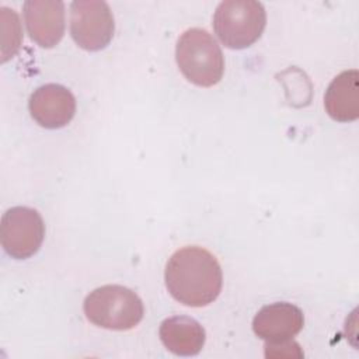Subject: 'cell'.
<instances>
[{
    "label": "cell",
    "instance_id": "cell-7",
    "mask_svg": "<svg viewBox=\"0 0 359 359\" xmlns=\"http://www.w3.org/2000/svg\"><path fill=\"white\" fill-rule=\"evenodd\" d=\"M28 109L39 126L59 129L73 119L76 114V98L65 86L48 83L31 94Z\"/></svg>",
    "mask_w": 359,
    "mask_h": 359
},
{
    "label": "cell",
    "instance_id": "cell-13",
    "mask_svg": "<svg viewBox=\"0 0 359 359\" xmlns=\"http://www.w3.org/2000/svg\"><path fill=\"white\" fill-rule=\"evenodd\" d=\"M265 356H292V358H302L303 352L300 351V345L294 342L293 339L283 341V342H276V344H268L265 342Z\"/></svg>",
    "mask_w": 359,
    "mask_h": 359
},
{
    "label": "cell",
    "instance_id": "cell-10",
    "mask_svg": "<svg viewBox=\"0 0 359 359\" xmlns=\"http://www.w3.org/2000/svg\"><path fill=\"white\" fill-rule=\"evenodd\" d=\"M160 339L163 345L178 356L198 355L206 341L205 328L192 317L174 316L160 324Z\"/></svg>",
    "mask_w": 359,
    "mask_h": 359
},
{
    "label": "cell",
    "instance_id": "cell-1",
    "mask_svg": "<svg viewBox=\"0 0 359 359\" xmlns=\"http://www.w3.org/2000/svg\"><path fill=\"white\" fill-rule=\"evenodd\" d=\"M164 280L168 293L178 303L205 307L220 294L223 273L212 252L199 245H187L168 258Z\"/></svg>",
    "mask_w": 359,
    "mask_h": 359
},
{
    "label": "cell",
    "instance_id": "cell-5",
    "mask_svg": "<svg viewBox=\"0 0 359 359\" xmlns=\"http://www.w3.org/2000/svg\"><path fill=\"white\" fill-rule=\"evenodd\" d=\"M115 22L108 3L76 0L70 4V35L84 50L104 49L112 39Z\"/></svg>",
    "mask_w": 359,
    "mask_h": 359
},
{
    "label": "cell",
    "instance_id": "cell-12",
    "mask_svg": "<svg viewBox=\"0 0 359 359\" xmlns=\"http://www.w3.org/2000/svg\"><path fill=\"white\" fill-rule=\"evenodd\" d=\"M1 21V62L6 63L20 49L22 41L21 22L17 13L13 8H0Z\"/></svg>",
    "mask_w": 359,
    "mask_h": 359
},
{
    "label": "cell",
    "instance_id": "cell-9",
    "mask_svg": "<svg viewBox=\"0 0 359 359\" xmlns=\"http://www.w3.org/2000/svg\"><path fill=\"white\" fill-rule=\"evenodd\" d=\"M304 325L303 311L289 302L264 306L252 320L254 334L268 344L293 339Z\"/></svg>",
    "mask_w": 359,
    "mask_h": 359
},
{
    "label": "cell",
    "instance_id": "cell-2",
    "mask_svg": "<svg viewBox=\"0 0 359 359\" xmlns=\"http://www.w3.org/2000/svg\"><path fill=\"white\" fill-rule=\"evenodd\" d=\"M175 60L182 76L195 86L212 87L223 77L222 49L206 29L184 31L175 45Z\"/></svg>",
    "mask_w": 359,
    "mask_h": 359
},
{
    "label": "cell",
    "instance_id": "cell-8",
    "mask_svg": "<svg viewBox=\"0 0 359 359\" xmlns=\"http://www.w3.org/2000/svg\"><path fill=\"white\" fill-rule=\"evenodd\" d=\"M29 38L41 48L56 46L65 34V3L59 0H27L22 6Z\"/></svg>",
    "mask_w": 359,
    "mask_h": 359
},
{
    "label": "cell",
    "instance_id": "cell-4",
    "mask_svg": "<svg viewBox=\"0 0 359 359\" xmlns=\"http://www.w3.org/2000/svg\"><path fill=\"white\" fill-rule=\"evenodd\" d=\"M266 25V13L259 1L224 0L213 15V29L230 49H244L258 41Z\"/></svg>",
    "mask_w": 359,
    "mask_h": 359
},
{
    "label": "cell",
    "instance_id": "cell-6",
    "mask_svg": "<svg viewBox=\"0 0 359 359\" xmlns=\"http://www.w3.org/2000/svg\"><path fill=\"white\" fill-rule=\"evenodd\" d=\"M45 237V224L38 210L14 206L1 216V245L14 259H27L36 254Z\"/></svg>",
    "mask_w": 359,
    "mask_h": 359
},
{
    "label": "cell",
    "instance_id": "cell-3",
    "mask_svg": "<svg viewBox=\"0 0 359 359\" xmlns=\"http://www.w3.org/2000/svg\"><path fill=\"white\" fill-rule=\"evenodd\" d=\"M83 310L90 323L114 331L135 328L144 314L140 297L122 285H104L94 289L86 296Z\"/></svg>",
    "mask_w": 359,
    "mask_h": 359
},
{
    "label": "cell",
    "instance_id": "cell-11",
    "mask_svg": "<svg viewBox=\"0 0 359 359\" xmlns=\"http://www.w3.org/2000/svg\"><path fill=\"white\" fill-rule=\"evenodd\" d=\"M324 107L327 114L338 122H351L359 116V73L345 70L335 76L330 83Z\"/></svg>",
    "mask_w": 359,
    "mask_h": 359
}]
</instances>
